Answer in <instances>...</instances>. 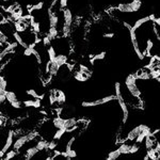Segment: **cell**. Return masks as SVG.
<instances>
[{"label":"cell","mask_w":160,"mask_h":160,"mask_svg":"<svg viewBox=\"0 0 160 160\" xmlns=\"http://www.w3.org/2000/svg\"><path fill=\"white\" fill-rule=\"evenodd\" d=\"M158 60H159V61H160V58H159V59H158Z\"/></svg>","instance_id":"cell-52"},{"label":"cell","mask_w":160,"mask_h":160,"mask_svg":"<svg viewBox=\"0 0 160 160\" xmlns=\"http://www.w3.org/2000/svg\"><path fill=\"white\" fill-rule=\"evenodd\" d=\"M55 103H57V97H56V95H55L53 90H52V91L50 92V95H49V104L51 105V106H53Z\"/></svg>","instance_id":"cell-33"},{"label":"cell","mask_w":160,"mask_h":160,"mask_svg":"<svg viewBox=\"0 0 160 160\" xmlns=\"http://www.w3.org/2000/svg\"><path fill=\"white\" fill-rule=\"evenodd\" d=\"M148 159H150V157H148V155L146 154V155L144 156V160H148Z\"/></svg>","instance_id":"cell-49"},{"label":"cell","mask_w":160,"mask_h":160,"mask_svg":"<svg viewBox=\"0 0 160 160\" xmlns=\"http://www.w3.org/2000/svg\"><path fill=\"white\" fill-rule=\"evenodd\" d=\"M27 137H28V140L30 141H33L35 138L39 137V134L36 132V131H31V132H29V134H27Z\"/></svg>","instance_id":"cell-34"},{"label":"cell","mask_w":160,"mask_h":160,"mask_svg":"<svg viewBox=\"0 0 160 160\" xmlns=\"http://www.w3.org/2000/svg\"><path fill=\"white\" fill-rule=\"evenodd\" d=\"M24 106H25V107H27V108H30V107L35 108V107H36V100H35V99H29V100H25V101H24Z\"/></svg>","instance_id":"cell-30"},{"label":"cell","mask_w":160,"mask_h":160,"mask_svg":"<svg viewBox=\"0 0 160 160\" xmlns=\"http://www.w3.org/2000/svg\"><path fill=\"white\" fill-rule=\"evenodd\" d=\"M156 80H157V81H158V82H160V77H158V78H157Z\"/></svg>","instance_id":"cell-51"},{"label":"cell","mask_w":160,"mask_h":160,"mask_svg":"<svg viewBox=\"0 0 160 160\" xmlns=\"http://www.w3.org/2000/svg\"><path fill=\"white\" fill-rule=\"evenodd\" d=\"M24 55H25L26 57H30L31 55H32V49H31V46H28V47L25 48V50H24Z\"/></svg>","instance_id":"cell-41"},{"label":"cell","mask_w":160,"mask_h":160,"mask_svg":"<svg viewBox=\"0 0 160 160\" xmlns=\"http://www.w3.org/2000/svg\"><path fill=\"white\" fill-rule=\"evenodd\" d=\"M116 99V96L115 95H109V96H106V97H103L100 99H96V100L93 101H82L81 106L85 107V108H88V107H96V106H99V105H104L107 104L109 101L114 100Z\"/></svg>","instance_id":"cell-1"},{"label":"cell","mask_w":160,"mask_h":160,"mask_svg":"<svg viewBox=\"0 0 160 160\" xmlns=\"http://www.w3.org/2000/svg\"><path fill=\"white\" fill-rule=\"evenodd\" d=\"M114 88H115V96L121 95L122 94V91H121V85H120V82H115Z\"/></svg>","instance_id":"cell-37"},{"label":"cell","mask_w":160,"mask_h":160,"mask_svg":"<svg viewBox=\"0 0 160 160\" xmlns=\"http://www.w3.org/2000/svg\"><path fill=\"white\" fill-rule=\"evenodd\" d=\"M143 140H145V136H144V134L141 132V134H139L137 138H136V143L140 144V143H142V142H143Z\"/></svg>","instance_id":"cell-39"},{"label":"cell","mask_w":160,"mask_h":160,"mask_svg":"<svg viewBox=\"0 0 160 160\" xmlns=\"http://www.w3.org/2000/svg\"><path fill=\"white\" fill-rule=\"evenodd\" d=\"M106 55H107V52L106 51H101L100 53H98V55H96V56H92L91 57V63L94 65L95 61H97V60H104Z\"/></svg>","instance_id":"cell-21"},{"label":"cell","mask_w":160,"mask_h":160,"mask_svg":"<svg viewBox=\"0 0 160 160\" xmlns=\"http://www.w3.org/2000/svg\"><path fill=\"white\" fill-rule=\"evenodd\" d=\"M129 34H130V41H131V44H132V47L134 49V52L136 55L138 56V58L140 60H143L145 55L143 52L140 50V47H139V43H138V39H137V33H136V30L134 28H131L129 30Z\"/></svg>","instance_id":"cell-2"},{"label":"cell","mask_w":160,"mask_h":160,"mask_svg":"<svg viewBox=\"0 0 160 160\" xmlns=\"http://www.w3.org/2000/svg\"><path fill=\"white\" fill-rule=\"evenodd\" d=\"M47 141H45V140H39L37 141V143H36V147L39 148V150H46V146H47Z\"/></svg>","instance_id":"cell-28"},{"label":"cell","mask_w":160,"mask_h":160,"mask_svg":"<svg viewBox=\"0 0 160 160\" xmlns=\"http://www.w3.org/2000/svg\"><path fill=\"white\" fill-rule=\"evenodd\" d=\"M7 100L9 101V103H13V101H15V100H18L17 99V96H16V94H15V92H13V91H8L7 92Z\"/></svg>","instance_id":"cell-26"},{"label":"cell","mask_w":160,"mask_h":160,"mask_svg":"<svg viewBox=\"0 0 160 160\" xmlns=\"http://www.w3.org/2000/svg\"><path fill=\"white\" fill-rule=\"evenodd\" d=\"M60 4H61L62 10L66 9V8H67V0H60Z\"/></svg>","instance_id":"cell-44"},{"label":"cell","mask_w":160,"mask_h":160,"mask_svg":"<svg viewBox=\"0 0 160 160\" xmlns=\"http://www.w3.org/2000/svg\"><path fill=\"white\" fill-rule=\"evenodd\" d=\"M130 146L131 145H129V144H127V143H122L121 146L118 147V150H120V153H121L122 155H126V154H129Z\"/></svg>","instance_id":"cell-19"},{"label":"cell","mask_w":160,"mask_h":160,"mask_svg":"<svg viewBox=\"0 0 160 160\" xmlns=\"http://www.w3.org/2000/svg\"><path fill=\"white\" fill-rule=\"evenodd\" d=\"M27 142H29V140H28V137H27V134H25V136H20L18 139H17L15 142H14L13 144V147L15 150H19L21 147L25 145V144L27 143Z\"/></svg>","instance_id":"cell-5"},{"label":"cell","mask_w":160,"mask_h":160,"mask_svg":"<svg viewBox=\"0 0 160 160\" xmlns=\"http://www.w3.org/2000/svg\"><path fill=\"white\" fill-rule=\"evenodd\" d=\"M139 150V146H138L137 143L132 144L130 146V150H129V154H136Z\"/></svg>","instance_id":"cell-40"},{"label":"cell","mask_w":160,"mask_h":160,"mask_svg":"<svg viewBox=\"0 0 160 160\" xmlns=\"http://www.w3.org/2000/svg\"><path fill=\"white\" fill-rule=\"evenodd\" d=\"M7 85H8V82L6 80L3 76L0 77V94H6L7 93Z\"/></svg>","instance_id":"cell-17"},{"label":"cell","mask_w":160,"mask_h":160,"mask_svg":"<svg viewBox=\"0 0 160 160\" xmlns=\"http://www.w3.org/2000/svg\"><path fill=\"white\" fill-rule=\"evenodd\" d=\"M103 37H104V39H113V37H114V33L113 32H106L103 34Z\"/></svg>","instance_id":"cell-42"},{"label":"cell","mask_w":160,"mask_h":160,"mask_svg":"<svg viewBox=\"0 0 160 160\" xmlns=\"http://www.w3.org/2000/svg\"><path fill=\"white\" fill-rule=\"evenodd\" d=\"M55 61L58 62V64L61 66L65 65L66 62H67V56H66V55H57Z\"/></svg>","instance_id":"cell-18"},{"label":"cell","mask_w":160,"mask_h":160,"mask_svg":"<svg viewBox=\"0 0 160 160\" xmlns=\"http://www.w3.org/2000/svg\"><path fill=\"white\" fill-rule=\"evenodd\" d=\"M141 134V128H140V125L137 126V127L132 128L129 132H128V136H127V140L129 141H134L136 140V138Z\"/></svg>","instance_id":"cell-8"},{"label":"cell","mask_w":160,"mask_h":160,"mask_svg":"<svg viewBox=\"0 0 160 160\" xmlns=\"http://www.w3.org/2000/svg\"><path fill=\"white\" fill-rule=\"evenodd\" d=\"M10 105L12 106V108H14V109H21L23 108L24 103L20 100H15V101H13V103H11Z\"/></svg>","instance_id":"cell-32"},{"label":"cell","mask_w":160,"mask_h":160,"mask_svg":"<svg viewBox=\"0 0 160 160\" xmlns=\"http://www.w3.org/2000/svg\"><path fill=\"white\" fill-rule=\"evenodd\" d=\"M16 152L17 150H8L7 152V155L2 158V159H6V160H10V159H13L14 157L16 156Z\"/></svg>","instance_id":"cell-31"},{"label":"cell","mask_w":160,"mask_h":160,"mask_svg":"<svg viewBox=\"0 0 160 160\" xmlns=\"http://www.w3.org/2000/svg\"><path fill=\"white\" fill-rule=\"evenodd\" d=\"M88 78H89V76L87 75V74H85V73H82L81 71L75 73V79L76 80H78V81L83 82V81H85Z\"/></svg>","instance_id":"cell-20"},{"label":"cell","mask_w":160,"mask_h":160,"mask_svg":"<svg viewBox=\"0 0 160 160\" xmlns=\"http://www.w3.org/2000/svg\"><path fill=\"white\" fill-rule=\"evenodd\" d=\"M79 71H81L82 73H85V74H87V75L90 77V76L92 75V72L90 71V69H88V67H85V65H80L79 66Z\"/></svg>","instance_id":"cell-36"},{"label":"cell","mask_w":160,"mask_h":160,"mask_svg":"<svg viewBox=\"0 0 160 160\" xmlns=\"http://www.w3.org/2000/svg\"><path fill=\"white\" fill-rule=\"evenodd\" d=\"M154 47V43L152 39H147L146 41V53H147V57H150V51Z\"/></svg>","instance_id":"cell-29"},{"label":"cell","mask_w":160,"mask_h":160,"mask_svg":"<svg viewBox=\"0 0 160 160\" xmlns=\"http://www.w3.org/2000/svg\"><path fill=\"white\" fill-rule=\"evenodd\" d=\"M47 52H48L49 60H50V61H55V59H56V57H57L56 49L53 48L52 46H49V48H48V50H47Z\"/></svg>","instance_id":"cell-25"},{"label":"cell","mask_w":160,"mask_h":160,"mask_svg":"<svg viewBox=\"0 0 160 160\" xmlns=\"http://www.w3.org/2000/svg\"><path fill=\"white\" fill-rule=\"evenodd\" d=\"M59 29L57 28V27H49L48 31L46 33V35L48 36L49 39L52 41V39H56L58 36H59Z\"/></svg>","instance_id":"cell-9"},{"label":"cell","mask_w":160,"mask_h":160,"mask_svg":"<svg viewBox=\"0 0 160 160\" xmlns=\"http://www.w3.org/2000/svg\"><path fill=\"white\" fill-rule=\"evenodd\" d=\"M55 92V95H56L57 97V103L58 104H63V103H65L66 100V95L65 93L61 90H53Z\"/></svg>","instance_id":"cell-15"},{"label":"cell","mask_w":160,"mask_h":160,"mask_svg":"<svg viewBox=\"0 0 160 160\" xmlns=\"http://www.w3.org/2000/svg\"><path fill=\"white\" fill-rule=\"evenodd\" d=\"M39 112H41V113H42V114H44V115H46V114H47V113H46V111H44V110H41V111H39Z\"/></svg>","instance_id":"cell-50"},{"label":"cell","mask_w":160,"mask_h":160,"mask_svg":"<svg viewBox=\"0 0 160 160\" xmlns=\"http://www.w3.org/2000/svg\"><path fill=\"white\" fill-rule=\"evenodd\" d=\"M53 126L57 128V129H61V128H65V118H61V116H57V118H53Z\"/></svg>","instance_id":"cell-12"},{"label":"cell","mask_w":160,"mask_h":160,"mask_svg":"<svg viewBox=\"0 0 160 160\" xmlns=\"http://www.w3.org/2000/svg\"><path fill=\"white\" fill-rule=\"evenodd\" d=\"M27 94L32 96L33 98H39V95L36 93L35 90H28V91H27Z\"/></svg>","instance_id":"cell-38"},{"label":"cell","mask_w":160,"mask_h":160,"mask_svg":"<svg viewBox=\"0 0 160 160\" xmlns=\"http://www.w3.org/2000/svg\"><path fill=\"white\" fill-rule=\"evenodd\" d=\"M150 21V17L146 16V17H143V18H139V19H137L136 21H134V26H132V28H134V30H138L139 28H140L142 25H144V24H146Z\"/></svg>","instance_id":"cell-16"},{"label":"cell","mask_w":160,"mask_h":160,"mask_svg":"<svg viewBox=\"0 0 160 160\" xmlns=\"http://www.w3.org/2000/svg\"><path fill=\"white\" fill-rule=\"evenodd\" d=\"M116 99H118V105H120L122 111H123V121L122 122H123V124H125L126 121L128 120V107H127V105H126V103H125V99L122 94L118 95V96H116Z\"/></svg>","instance_id":"cell-4"},{"label":"cell","mask_w":160,"mask_h":160,"mask_svg":"<svg viewBox=\"0 0 160 160\" xmlns=\"http://www.w3.org/2000/svg\"><path fill=\"white\" fill-rule=\"evenodd\" d=\"M74 141H75V137H73L69 139V141L67 142V144H66V150H71V148H72V145H73V143H74Z\"/></svg>","instance_id":"cell-43"},{"label":"cell","mask_w":160,"mask_h":160,"mask_svg":"<svg viewBox=\"0 0 160 160\" xmlns=\"http://www.w3.org/2000/svg\"><path fill=\"white\" fill-rule=\"evenodd\" d=\"M124 26L126 27V28H127L128 30H130L131 28H132V26H130V25H129V24H128V23H126V21H125V23H124Z\"/></svg>","instance_id":"cell-48"},{"label":"cell","mask_w":160,"mask_h":160,"mask_svg":"<svg viewBox=\"0 0 160 160\" xmlns=\"http://www.w3.org/2000/svg\"><path fill=\"white\" fill-rule=\"evenodd\" d=\"M14 131L13 130H10L9 131V134H8V138H7V141H6V144H4L3 148L1 150V153H0V158L2 159L4 157V154L7 153L8 150H10V147L12 146L14 144Z\"/></svg>","instance_id":"cell-3"},{"label":"cell","mask_w":160,"mask_h":160,"mask_svg":"<svg viewBox=\"0 0 160 160\" xmlns=\"http://www.w3.org/2000/svg\"><path fill=\"white\" fill-rule=\"evenodd\" d=\"M137 81V77L134 75V74H130V75L127 76V78L125 80V85H134Z\"/></svg>","instance_id":"cell-27"},{"label":"cell","mask_w":160,"mask_h":160,"mask_svg":"<svg viewBox=\"0 0 160 160\" xmlns=\"http://www.w3.org/2000/svg\"><path fill=\"white\" fill-rule=\"evenodd\" d=\"M122 154L120 153V150H112V152H110L108 155V157H107V159L108 160H115L118 159V157L121 156Z\"/></svg>","instance_id":"cell-24"},{"label":"cell","mask_w":160,"mask_h":160,"mask_svg":"<svg viewBox=\"0 0 160 160\" xmlns=\"http://www.w3.org/2000/svg\"><path fill=\"white\" fill-rule=\"evenodd\" d=\"M159 41H160V39H159Z\"/></svg>","instance_id":"cell-53"},{"label":"cell","mask_w":160,"mask_h":160,"mask_svg":"<svg viewBox=\"0 0 160 160\" xmlns=\"http://www.w3.org/2000/svg\"><path fill=\"white\" fill-rule=\"evenodd\" d=\"M130 6L132 8L134 12H138V11L141 9V6H142V1L141 0H132L130 2Z\"/></svg>","instance_id":"cell-23"},{"label":"cell","mask_w":160,"mask_h":160,"mask_svg":"<svg viewBox=\"0 0 160 160\" xmlns=\"http://www.w3.org/2000/svg\"><path fill=\"white\" fill-rule=\"evenodd\" d=\"M148 17H150V20H152L153 23H154V20H155V18H156L155 14H150V15H148Z\"/></svg>","instance_id":"cell-47"},{"label":"cell","mask_w":160,"mask_h":160,"mask_svg":"<svg viewBox=\"0 0 160 160\" xmlns=\"http://www.w3.org/2000/svg\"><path fill=\"white\" fill-rule=\"evenodd\" d=\"M76 127H77V120L75 118H65V128L67 129V132L74 130Z\"/></svg>","instance_id":"cell-7"},{"label":"cell","mask_w":160,"mask_h":160,"mask_svg":"<svg viewBox=\"0 0 160 160\" xmlns=\"http://www.w3.org/2000/svg\"><path fill=\"white\" fill-rule=\"evenodd\" d=\"M50 61V60H49ZM60 69H61V65L58 64V62L56 61H50V71H49V74L51 76H57L58 73H59Z\"/></svg>","instance_id":"cell-13"},{"label":"cell","mask_w":160,"mask_h":160,"mask_svg":"<svg viewBox=\"0 0 160 160\" xmlns=\"http://www.w3.org/2000/svg\"><path fill=\"white\" fill-rule=\"evenodd\" d=\"M154 23L156 24L158 27H160V17H156V18H155V20H154Z\"/></svg>","instance_id":"cell-46"},{"label":"cell","mask_w":160,"mask_h":160,"mask_svg":"<svg viewBox=\"0 0 160 160\" xmlns=\"http://www.w3.org/2000/svg\"><path fill=\"white\" fill-rule=\"evenodd\" d=\"M39 152H41V150L35 146H32V147H30V148H28V150L26 152V155H25V159L26 160H30V159H32L33 157L36 156L37 155V153Z\"/></svg>","instance_id":"cell-10"},{"label":"cell","mask_w":160,"mask_h":160,"mask_svg":"<svg viewBox=\"0 0 160 160\" xmlns=\"http://www.w3.org/2000/svg\"><path fill=\"white\" fill-rule=\"evenodd\" d=\"M13 37H14V39L16 41L17 43H18V45H20L21 47H28V44H27L25 41H24V39H23V36L20 35V33L17 31V30H15L13 32Z\"/></svg>","instance_id":"cell-14"},{"label":"cell","mask_w":160,"mask_h":160,"mask_svg":"<svg viewBox=\"0 0 160 160\" xmlns=\"http://www.w3.org/2000/svg\"><path fill=\"white\" fill-rule=\"evenodd\" d=\"M8 39H9V37H8L7 34H6L3 31H0V43H1V44L8 43Z\"/></svg>","instance_id":"cell-35"},{"label":"cell","mask_w":160,"mask_h":160,"mask_svg":"<svg viewBox=\"0 0 160 160\" xmlns=\"http://www.w3.org/2000/svg\"><path fill=\"white\" fill-rule=\"evenodd\" d=\"M6 100H7V93L6 94H0V103L3 104Z\"/></svg>","instance_id":"cell-45"},{"label":"cell","mask_w":160,"mask_h":160,"mask_svg":"<svg viewBox=\"0 0 160 160\" xmlns=\"http://www.w3.org/2000/svg\"><path fill=\"white\" fill-rule=\"evenodd\" d=\"M126 88H127V91L129 92V94L131 96H134V97H140L141 96V91L139 90L138 88L137 83H134V85H126Z\"/></svg>","instance_id":"cell-6"},{"label":"cell","mask_w":160,"mask_h":160,"mask_svg":"<svg viewBox=\"0 0 160 160\" xmlns=\"http://www.w3.org/2000/svg\"><path fill=\"white\" fill-rule=\"evenodd\" d=\"M65 132H67V129H66V128H61V129H58V130L55 132V134H53V140H60Z\"/></svg>","instance_id":"cell-22"},{"label":"cell","mask_w":160,"mask_h":160,"mask_svg":"<svg viewBox=\"0 0 160 160\" xmlns=\"http://www.w3.org/2000/svg\"><path fill=\"white\" fill-rule=\"evenodd\" d=\"M118 10L122 13H134V10L130 6V2H126V3H121L118 6Z\"/></svg>","instance_id":"cell-11"}]
</instances>
